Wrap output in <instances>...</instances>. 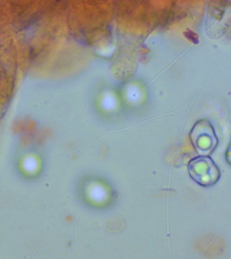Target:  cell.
<instances>
[{
    "label": "cell",
    "mask_w": 231,
    "mask_h": 259,
    "mask_svg": "<svg viewBox=\"0 0 231 259\" xmlns=\"http://www.w3.org/2000/svg\"><path fill=\"white\" fill-rule=\"evenodd\" d=\"M190 138L199 156L211 155L218 145L214 127L206 119L198 121L194 124L190 131Z\"/></svg>",
    "instance_id": "cell-1"
},
{
    "label": "cell",
    "mask_w": 231,
    "mask_h": 259,
    "mask_svg": "<svg viewBox=\"0 0 231 259\" xmlns=\"http://www.w3.org/2000/svg\"><path fill=\"white\" fill-rule=\"evenodd\" d=\"M188 171L191 179L204 187L216 184L220 178V170L211 157L199 156L190 160Z\"/></svg>",
    "instance_id": "cell-2"
}]
</instances>
